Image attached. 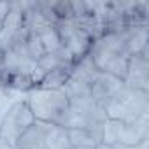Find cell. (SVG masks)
Listing matches in <instances>:
<instances>
[{
	"label": "cell",
	"mask_w": 149,
	"mask_h": 149,
	"mask_svg": "<svg viewBox=\"0 0 149 149\" xmlns=\"http://www.w3.org/2000/svg\"><path fill=\"white\" fill-rule=\"evenodd\" d=\"M123 86H125V84H123L121 79L111 76V74H107V72H100L98 76H97V79H95V81L91 83V86H90V93H91V98H93L98 105L104 107Z\"/></svg>",
	"instance_id": "8"
},
{
	"label": "cell",
	"mask_w": 149,
	"mask_h": 149,
	"mask_svg": "<svg viewBox=\"0 0 149 149\" xmlns=\"http://www.w3.org/2000/svg\"><path fill=\"white\" fill-rule=\"evenodd\" d=\"M104 111L107 114V119L132 123L137 118L149 114V91L132 90V88L123 86L104 105Z\"/></svg>",
	"instance_id": "1"
},
{
	"label": "cell",
	"mask_w": 149,
	"mask_h": 149,
	"mask_svg": "<svg viewBox=\"0 0 149 149\" xmlns=\"http://www.w3.org/2000/svg\"><path fill=\"white\" fill-rule=\"evenodd\" d=\"M26 49H28L30 58H32L35 63L46 54V51H44V47H42V42H40V39H39L35 33H30V35L26 37Z\"/></svg>",
	"instance_id": "17"
},
{
	"label": "cell",
	"mask_w": 149,
	"mask_h": 149,
	"mask_svg": "<svg viewBox=\"0 0 149 149\" xmlns=\"http://www.w3.org/2000/svg\"><path fill=\"white\" fill-rule=\"evenodd\" d=\"M13 149H47L44 142V135L40 130V125L35 121L33 126H30L14 144Z\"/></svg>",
	"instance_id": "12"
},
{
	"label": "cell",
	"mask_w": 149,
	"mask_h": 149,
	"mask_svg": "<svg viewBox=\"0 0 149 149\" xmlns=\"http://www.w3.org/2000/svg\"><path fill=\"white\" fill-rule=\"evenodd\" d=\"M68 140H70V147H95L98 144L95 137L84 128L68 130Z\"/></svg>",
	"instance_id": "15"
},
{
	"label": "cell",
	"mask_w": 149,
	"mask_h": 149,
	"mask_svg": "<svg viewBox=\"0 0 149 149\" xmlns=\"http://www.w3.org/2000/svg\"><path fill=\"white\" fill-rule=\"evenodd\" d=\"M30 30L26 26V0L9 2V11L0 28V49H9L16 40L26 39Z\"/></svg>",
	"instance_id": "4"
},
{
	"label": "cell",
	"mask_w": 149,
	"mask_h": 149,
	"mask_svg": "<svg viewBox=\"0 0 149 149\" xmlns=\"http://www.w3.org/2000/svg\"><path fill=\"white\" fill-rule=\"evenodd\" d=\"M37 37L40 39L46 54H47V53H54V51H58V49L61 47V42H60V35H58V32H56V26L47 28V30L37 33Z\"/></svg>",
	"instance_id": "16"
},
{
	"label": "cell",
	"mask_w": 149,
	"mask_h": 149,
	"mask_svg": "<svg viewBox=\"0 0 149 149\" xmlns=\"http://www.w3.org/2000/svg\"><path fill=\"white\" fill-rule=\"evenodd\" d=\"M68 77H70V67L54 68V70H49V72L42 74L40 79L37 81L35 88H40V90H61Z\"/></svg>",
	"instance_id": "13"
},
{
	"label": "cell",
	"mask_w": 149,
	"mask_h": 149,
	"mask_svg": "<svg viewBox=\"0 0 149 149\" xmlns=\"http://www.w3.org/2000/svg\"><path fill=\"white\" fill-rule=\"evenodd\" d=\"M35 118L26 104V100L14 102L0 121V137L6 139L9 144H14L30 126H33Z\"/></svg>",
	"instance_id": "5"
},
{
	"label": "cell",
	"mask_w": 149,
	"mask_h": 149,
	"mask_svg": "<svg viewBox=\"0 0 149 149\" xmlns=\"http://www.w3.org/2000/svg\"><path fill=\"white\" fill-rule=\"evenodd\" d=\"M146 46H149V25L128 26V33H126V53H128V56L139 54Z\"/></svg>",
	"instance_id": "11"
},
{
	"label": "cell",
	"mask_w": 149,
	"mask_h": 149,
	"mask_svg": "<svg viewBox=\"0 0 149 149\" xmlns=\"http://www.w3.org/2000/svg\"><path fill=\"white\" fill-rule=\"evenodd\" d=\"M56 32L60 35V42L61 47H65L74 60H77L84 54H88L90 46H91V39L90 35L81 30L74 19H61L56 23Z\"/></svg>",
	"instance_id": "6"
},
{
	"label": "cell",
	"mask_w": 149,
	"mask_h": 149,
	"mask_svg": "<svg viewBox=\"0 0 149 149\" xmlns=\"http://www.w3.org/2000/svg\"><path fill=\"white\" fill-rule=\"evenodd\" d=\"M123 84L132 90L149 91V46H146L139 54L130 56Z\"/></svg>",
	"instance_id": "7"
},
{
	"label": "cell",
	"mask_w": 149,
	"mask_h": 149,
	"mask_svg": "<svg viewBox=\"0 0 149 149\" xmlns=\"http://www.w3.org/2000/svg\"><path fill=\"white\" fill-rule=\"evenodd\" d=\"M37 123L40 125L47 149H70L68 130H65L63 126L54 125V123H42V121H37Z\"/></svg>",
	"instance_id": "9"
},
{
	"label": "cell",
	"mask_w": 149,
	"mask_h": 149,
	"mask_svg": "<svg viewBox=\"0 0 149 149\" xmlns=\"http://www.w3.org/2000/svg\"><path fill=\"white\" fill-rule=\"evenodd\" d=\"M0 149H13V144H9L6 139L0 137Z\"/></svg>",
	"instance_id": "21"
},
{
	"label": "cell",
	"mask_w": 149,
	"mask_h": 149,
	"mask_svg": "<svg viewBox=\"0 0 149 149\" xmlns=\"http://www.w3.org/2000/svg\"><path fill=\"white\" fill-rule=\"evenodd\" d=\"M142 140H149V114H144L132 123L107 119L104 125V130H102V142L104 144L135 146Z\"/></svg>",
	"instance_id": "3"
},
{
	"label": "cell",
	"mask_w": 149,
	"mask_h": 149,
	"mask_svg": "<svg viewBox=\"0 0 149 149\" xmlns=\"http://www.w3.org/2000/svg\"><path fill=\"white\" fill-rule=\"evenodd\" d=\"M6 83H7V90L25 91V93H28L30 90H33L35 84H37L35 77L30 76V74H6Z\"/></svg>",
	"instance_id": "14"
},
{
	"label": "cell",
	"mask_w": 149,
	"mask_h": 149,
	"mask_svg": "<svg viewBox=\"0 0 149 149\" xmlns=\"http://www.w3.org/2000/svg\"><path fill=\"white\" fill-rule=\"evenodd\" d=\"M100 74V70L97 68V65L93 63L90 54H84L81 58H77L70 67V77L77 79L88 86H91V83L97 79V76Z\"/></svg>",
	"instance_id": "10"
},
{
	"label": "cell",
	"mask_w": 149,
	"mask_h": 149,
	"mask_svg": "<svg viewBox=\"0 0 149 149\" xmlns=\"http://www.w3.org/2000/svg\"><path fill=\"white\" fill-rule=\"evenodd\" d=\"M112 149H149V140H142L135 146H128V144H112Z\"/></svg>",
	"instance_id": "18"
},
{
	"label": "cell",
	"mask_w": 149,
	"mask_h": 149,
	"mask_svg": "<svg viewBox=\"0 0 149 149\" xmlns=\"http://www.w3.org/2000/svg\"><path fill=\"white\" fill-rule=\"evenodd\" d=\"M95 149H112V146H109V144H104V142H100V144H97V146H95Z\"/></svg>",
	"instance_id": "22"
},
{
	"label": "cell",
	"mask_w": 149,
	"mask_h": 149,
	"mask_svg": "<svg viewBox=\"0 0 149 149\" xmlns=\"http://www.w3.org/2000/svg\"><path fill=\"white\" fill-rule=\"evenodd\" d=\"M7 11H9V2H0V28H2V25H4Z\"/></svg>",
	"instance_id": "19"
},
{
	"label": "cell",
	"mask_w": 149,
	"mask_h": 149,
	"mask_svg": "<svg viewBox=\"0 0 149 149\" xmlns=\"http://www.w3.org/2000/svg\"><path fill=\"white\" fill-rule=\"evenodd\" d=\"M2 63H4V51L0 49V70H2Z\"/></svg>",
	"instance_id": "23"
},
{
	"label": "cell",
	"mask_w": 149,
	"mask_h": 149,
	"mask_svg": "<svg viewBox=\"0 0 149 149\" xmlns=\"http://www.w3.org/2000/svg\"><path fill=\"white\" fill-rule=\"evenodd\" d=\"M7 90V83H6V74L4 70H0V93Z\"/></svg>",
	"instance_id": "20"
},
{
	"label": "cell",
	"mask_w": 149,
	"mask_h": 149,
	"mask_svg": "<svg viewBox=\"0 0 149 149\" xmlns=\"http://www.w3.org/2000/svg\"><path fill=\"white\" fill-rule=\"evenodd\" d=\"M26 104L35 118V121L60 125L67 109L68 98L61 90H40L33 88L26 93Z\"/></svg>",
	"instance_id": "2"
},
{
	"label": "cell",
	"mask_w": 149,
	"mask_h": 149,
	"mask_svg": "<svg viewBox=\"0 0 149 149\" xmlns=\"http://www.w3.org/2000/svg\"><path fill=\"white\" fill-rule=\"evenodd\" d=\"M72 149H95V147H72Z\"/></svg>",
	"instance_id": "24"
},
{
	"label": "cell",
	"mask_w": 149,
	"mask_h": 149,
	"mask_svg": "<svg viewBox=\"0 0 149 149\" xmlns=\"http://www.w3.org/2000/svg\"><path fill=\"white\" fill-rule=\"evenodd\" d=\"M70 149H72V147H70Z\"/></svg>",
	"instance_id": "25"
}]
</instances>
